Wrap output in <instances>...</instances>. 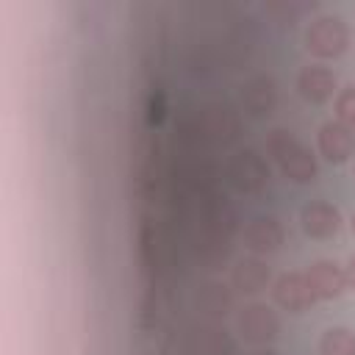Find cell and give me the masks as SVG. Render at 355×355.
Instances as JSON below:
<instances>
[{"label": "cell", "mask_w": 355, "mask_h": 355, "mask_svg": "<svg viewBox=\"0 0 355 355\" xmlns=\"http://www.w3.org/2000/svg\"><path fill=\"white\" fill-rule=\"evenodd\" d=\"M227 178L239 191H261L269 180V166L255 150H239L227 164Z\"/></svg>", "instance_id": "4"}, {"label": "cell", "mask_w": 355, "mask_h": 355, "mask_svg": "<svg viewBox=\"0 0 355 355\" xmlns=\"http://www.w3.org/2000/svg\"><path fill=\"white\" fill-rule=\"evenodd\" d=\"M283 244V227L275 216H255L244 227V247L255 255L275 252Z\"/></svg>", "instance_id": "10"}, {"label": "cell", "mask_w": 355, "mask_h": 355, "mask_svg": "<svg viewBox=\"0 0 355 355\" xmlns=\"http://www.w3.org/2000/svg\"><path fill=\"white\" fill-rule=\"evenodd\" d=\"M236 327H239V333H241L244 341H250V344H266V341H272V338L277 336L280 319H277V313H275L269 305H263V302H250V305H244V311L239 313Z\"/></svg>", "instance_id": "3"}, {"label": "cell", "mask_w": 355, "mask_h": 355, "mask_svg": "<svg viewBox=\"0 0 355 355\" xmlns=\"http://www.w3.org/2000/svg\"><path fill=\"white\" fill-rule=\"evenodd\" d=\"M336 119L355 130V86H347L336 94Z\"/></svg>", "instance_id": "14"}, {"label": "cell", "mask_w": 355, "mask_h": 355, "mask_svg": "<svg viewBox=\"0 0 355 355\" xmlns=\"http://www.w3.org/2000/svg\"><path fill=\"white\" fill-rule=\"evenodd\" d=\"M349 227H352V233H355V214H352V219H349Z\"/></svg>", "instance_id": "17"}, {"label": "cell", "mask_w": 355, "mask_h": 355, "mask_svg": "<svg viewBox=\"0 0 355 355\" xmlns=\"http://www.w3.org/2000/svg\"><path fill=\"white\" fill-rule=\"evenodd\" d=\"M319 355H355V333L349 327H327L319 338Z\"/></svg>", "instance_id": "13"}, {"label": "cell", "mask_w": 355, "mask_h": 355, "mask_svg": "<svg viewBox=\"0 0 355 355\" xmlns=\"http://www.w3.org/2000/svg\"><path fill=\"white\" fill-rule=\"evenodd\" d=\"M319 153L330 161V164H344L349 155H355V130L338 119H327L319 128Z\"/></svg>", "instance_id": "7"}, {"label": "cell", "mask_w": 355, "mask_h": 355, "mask_svg": "<svg viewBox=\"0 0 355 355\" xmlns=\"http://www.w3.org/2000/svg\"><path fill=\"white\" fill-rule=\"evenodd\" d=\"M241 100H244V108L252 114V116H263L275 108V80L269 75H255L244 83L241 89Z\"/></svg>", "instance_id": "11"}, {"label": "cell", "mask_w": 355, "mask_h": 355, "mask_svg": "<svg viewBox=\"0 0 355 355\" xmlns=\"http://www.w3.org/2000/svg\"><path fill=\"white\" fill-rule=\"evenodd\" d=\"M344 283H347V288H352L355 291V252L347 258V263H344Z\"/></svg>", "instance_id": "15"}, {"label": "cell", "mask_w": 355, "mask_h": 355, "mask_svg": "<svg viewBox=\"0 0 355 355\" xmlns=\"http://www.w3.org/2000/svg\"><path fill=\"white\" fill-rule=\"evenodd\" d=\"M308 283H311V291L316 300H336L347 283H344V266H338L336 261H313L305 272Z\"/></svg>", "instance_id": "9"}, {"label": "cell", "mask_w": 355, "mask_h": 355, "mask_svg": "<svg viewBox=\"0 0 355 355\" xmlns=\"http://www.w3.org/2000/svg\"><path fill=\"white\" fill-rule=\"evenodd\" d=\"M349 44V31L341 17H316L305 28V50L316 58H338Z\"/></svg>", "instance_id": "2"}, {"label": "cell", "mask_w": 355, "mask_h": 355, "mask_svg": "<svg viewBox=\"0 0 355 355\" xmlns=\"http://www.w3.org/2000/svg\"><path fill=\"white\" fill-rule=\"evenodd\" d=\"M297 92L302 94V100H308L313 105H322L333 94H338V78H336V72L330 67L311 64V67H302L300 69V75H297Z\"/></svg>", "instance_id": "6"}, {"label": "cell", "mask_w": 355, "mask_h": 355, "mask_svg": "<svg viewBox=\"0 0 355 355\" xmlns=\"http://www.w3.org/2000/svg\"><path fill=\"white\" fill-rule=\"evenodd\" d=\"M300 222H302V230L305 236L311 239H330L341 230V214L336 205L330 202H308L302 211H300Z\"/></svg>", "instance_id": "8"}, {"label": "cell", "mask_w": 355, "mask_h": 355, "mask_svg": "<svg viewBox=\"0 0 355 355\" xmlns=\"http://www.w3.org/2000/svg\"><path fill=\"white\" fill-rule=\"evenodd\" d=\"M269 155L280 164V172L294 183H311L316 178V158L311 150L283 128H275L266 139Z\"/></svg>", "instance_id": "1"}, {"label": "cell", "mask_w": 355, "mask_h": 355, "mask_svg": "<svg viewBox=\"0 0 355 355\" xmlns=\"http://www.w3.org/2000/svg\"><path fill=\"white\" fill-rule=\"evenodd\" d=\"M272 297L288 313H302L316 302L305 272H283L272 286Z\"/></svg>", "instance_id": "5"}, {"label": "cell", "mask_w": 355, "mask_h": 355, "mask_svg": "<svg viewBox=\"0 0 355 355\" xmlns=\"http://www.w3.org/2000/svg\"><path fill=\"white\" fill-rule=\"evenodd\" d=\"M252 355H277V352H272V349H258V352H252Z\"/></svg>", "instance_id": "16"}, {"label": "cell", "mask_w": 355, "mask_h": 355, "mask_svg": "<svg viewBox=\"0 0 355 355\" xmlns=\"http://www.w3.org/2000/svg\"><path fill=\"white\" fill-rule=\"evenodd\" d=\"M352 175H355V164H352Z\"/></svg>", "instance_id": "18"}, {"label": "cell", "mask_w": 355, "mask_h": 355, "mask_svg": "<svg viewBox=\"0 0 355 355\" xmlns=\"http://www.w3.org/2000/svg\"><path fill=\"white\" fill-rule=\"evenodd\" d=\"M269 280H272V272L261 258H241L233 266V286L244 294H255V291L266 288Z\"/></svg>", "instance_id": "12"}]
</instances>
